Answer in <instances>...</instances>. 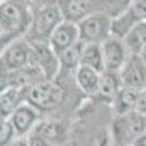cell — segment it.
I'll return each instance as SVG.
<instances>
[{"instance_id":"obj_1","label":"cell","mask_w":146,"mask_h":146,"mask_svg":"<svg viewBox=\"0 0 146 146\" xmlns=\"http://www.w3.org/2000/svg\"><path fill=\"white\" fill-rule=\"evenodd\" d=\"M31 18L32 13L19 0L0 3V56L12 42L25 36Z\"/></svg>"},{"instance_id":"obj_2","label":"cell","mask_w":146,"mask_h":146,"mask_svg":"<svg viewBox=\"0 0 146 146\" xmlns=\"http://www.w3.org/2000/svg\"><path fill=\"white\" fill-rule=\"evenodd\" d=\"M62 21H63V13L58 3L48 5L32 13L29 28L23 38L28 42H44V41L48 42L50 35Z\"/></svg>"},{"instance_id":"obj_3","label":"cell","mask_w":146,"mask_h":146,"mask_svg":"<svg viewBox=\"0 0 146 146\" xmlns=\"http://www.w3.org/2000/svg\"><path fill=\"white\" fill-rule=\"evenodd\" d=\"M64 92L60 88L56 80L42 79L36 82L27 89L25 92V102L36 108L38 111H47V110L56 108L63 101Z\"/></svg>"},{"instance_id":"obj_4","label":"cell","mask_w":146,"mask_h":146,"mask_svg":"<svg viewBox=\"0 0 146 146\" xmlns=\"http://www.w3.org/2000/svg\"><path fill=\"white\" fill-rule=\"evenodd\" d=\"M146 131V117L130 111L126 114L115 115L113 123V133L117 146H130L137 136Z\"/></svg>"},{"instance_id":"obj_5","label":"cell","mask_w":146,"mask_h":146,"mask_svg":"<svg viewBox=\"0 0 146 146\" xmlns=\"http://www.w3.org/2000/svg\"><path fill=\"white\" fill-rule=\"evenodd\" d=\"M111 23L113 18L107 13H92L86 18L79 21L78 31H79V41L85 44H101L108 36H111Z\"/></svg>"},{"instance_id":"obj_6","label":"cell","mask_w":146,"mask_h":146,"mask_svg":"<svg viewBox=\"0 0 146 146\" xmlns=\"http://www.w3.org/2000/svg\"><path fill=\"white\" fill-rule=\"evenodd\" d=\"M0 64L7 73L34 66L29 42L25 38H21L15 42H12L0 56Z\"/></svg>"},{"instance_id":"obj_7","label":"cell","mask_w":146,"mask_h":146,"mask_svg":"<svg viewBox=\"0 0 146 146\" xmlns=\"http://www.w3.org/2000/svg\"><path fill=\"white\" fill-rule=\"evenodd\" d=\"M136 22H146V0H130L127 7L113 18L111 34L124 38Z\"/></svg>"},{"instance_id":"obj_8","label":"cell","mask_w":146,"mask_h":146,"mask_svg":"<svg viewBox=\"0 0 146 146\" xmlns=\"http://www.w3.org/2000/svg\"><path fill=\"white\" fill-rule=\"evenodd\" d=\"M32 51V64L38 69L47 80H56L60 73L58 56L51 50L50 44L44 42H29Z\"/></svg>"},{"instance_id":"obj_9","label":"cell","mask_w":146,"mask_h":146,"mask_svg":"<svg viewBox=\"0 0 146 146\" xmlns=\"http://www.w3.org/2000/svg\"><path fill=\"white\" fill-rule=\"evenodd\" d=\"M101 51L104 58V70L118 73L130 57V51L123 38L111 35L101 42Z\"/></svg>"},{"instance_id":"obj_10","label":"cell","mask_w":146,"mask_h":146,"mask_svg":"<svg viewBox=\"0 0 146 146\" xmlns=\"http://www.w3.org/2000/svg\"><path fill=\"white\" fill-rule=\"evenodd\" d=\"M118 78L123 88L133 91L146 89V66L137 54H130L126 64L120 69Z\"/></svg>"},{"instance_id":"obj_11","label":"cell","mask_w":146,"mask_h":146,"mask_svg":"<svg viewBox=\"0 0 146 146\" xmlns=\"http://www.w3.org/2000/svg\"><path fill=\"white\" fill-rule=\"evenodd\" d=\"M40 118H41V113L38 110L29 105L28 102H23L10 114L9 121L15 129L16 137H22V136H28L36 127Z\"/></svg>"},{"instance_id":"obj_12","label":"cell","mask_w":146,"mask_h":146,"mask_svg":"<svg viewBox=\"0 0 146 146\" xmlns=\"http://www.w3.org/2000/svg\"><path fill=\"white\" fill-rule=\"evenodd\" d=\"M78 41H79L78 25L75 22L64 21V19L58 23V27L53 31V34L48 38V44H50L51 50L57 56L63 53L64 50H67L69 47L75 45Z\"/></svg>"},{"instance_id":"obj_13","label":"cell","mask_w":146,"mask_h":146,"mask_svg":"<svg viewBox=\"0 0 146 146\" xmlns=\"http://www.w3.org/2000/svg\"><path fill=\"white\" fill-rule=\"evenodd\" d=\"M100 75L96 70L86 67V66H79L75 70V82L80 92H83L88 96H96L100 88Z\"/></svg>"},{"instance_id":"obj_14","label":"cell","mask_w":146,"mask_h":146,"mask_svg":"<svg viewBox=\"0 0 146 146\" xmlns=\"http://www.w3.org/2000/svg\"><path fill=\"white\" fill-rule=\"evenodd\" d=\"M27 89L18 86H9L0 94V117L9 118L15 110L25 102Z\"/></svg>"},{"instance_id":"obj_15","label":"cell","mask_w":146,"mask_h":146,"mask_svg":"<svg viewBox=\"0 0 146 146\" xmlns=\"http://www.w3.org/2000/svg\"><path fill=\"white\" fill-rule=\"evenodd\" d=\"M123 88L118 78V73L115 72H107L104 70L100 75V88H98V95L101 100L113 104L118 91Z\"/></svg>"},{"instance_id":"obj_16","label":"cell","mask_w":146,"mask_h":146,"mask_svg":"<svg viewBox=\"0 0 146 146\" xmlns=\"http://www.w3.org/2000/svg\"><path fill=\"white\" fill-rule=\"evenodd\" d=\"M80 66H86L98 73L104 72V58H102V51H101V44H85L82 48V56H80Z\"/></svg>"},{"instance_id":"obj_17","label":"cell","mask_w":146,"mask_h":146,"mask_svg":"<svg viewBox=\"0 0 146 146\" xmlns=\"http://www.w3.org/2000/svg\"><path fill=\"white\" fill-rule=\"evenodd\" d=\"M123 40L130 54H139L146 45V22H136L124 35Z\"/></svg>"},{"instance_id":"obj_18","label":"cell","mask_w":146,"mask_h":146,"mask_svg":"<svg viewBox=\"0 0 146 146\" xmlns=\"http://www.w3.org/2000/svg\"><path fill=\"white\" fill-rule=\"evenodd\" d=\"M82 48L83 42L78 41L75 45L69 47L67 50L58 54V63L60 70H67V72H75L80 66V56H82Z\"/></svg>"},{"instance_id":"obj_19","label":"cell","mask_w":146,"mask_h":146,"mask_svg":"<svg viewBox=\"0 0 146 146\" xmlns=\"http://www.w3.org/2000/svg\"><path fill=\"white\" fill-rule=\"evenodd\" d=\"M137 94H139L137 91H133V89H129V88H121L118 91L115 100L113 101V105H114L117 115L135 111V104H136Z\"/></svg>"},{"instance_id":"obj_20","label":"cell","mask_w":146,"mask_h":146,"mask_svg":"<svg viewBox=\"0 0 146 146\" xmlns=\"http://www.w3.org/2000/svg\"><path fill=\"white\" fill-rule=\"evenodd\" d=\"M16 139V133L9 118L0 117V146H10V143Z\"/></svg>"},{"instance_id":"obj_21","label":"cell","mask_w":146,"mask_h":146,"mask_svg":"<svg viewBox=\"0 0 146 146\" xmlns=\"http://www.w3.org/2000/svg\"><path fill=\"white\" fill-rule=\"evenodd\" d=\"M19 2L25 6L31 13H35L36 10H40L48 5H53L57 3V0H19Z\"/></svg>"},{"instance_id":"obj_22","label":"cell","mask_w":146,"mask_h":146,"mask_svg":"<svg viewBox=\"0 0 146 146\" xmlns=\"http://www.w3.org/2000/svg\"><path fill=\"white\" fill-rule=\"evenodd\" d=\"M135 111L146 117V89L139 91L137 98H136V104H135Z\"/></svg>"},{"instance_id":"obj_23","label":"cell","mask_w":146,"mask_h":146,"mask_svg":"<svg viewBox=\"0 0 146 146\" xmlns=\"http://www.w3.org/2000/svg\"><path fill=\"white\" fill-rule=\"evenodd\" d=\"M6 88H9V76H7V72L2 67V64H0V94H2Z\"/></svg>"},{"instance_id":"obj_24","label":"cell","mask_w":146,"mask_h":146,"mask_svg":"<svg viewBox=\"0 0 146 146\" xmlns=\"http://www.w3.org/2000/svg\"><path fill=\"white\" fill-rule=\"evenodd\" d=\"M130 146H146V131L142 133L140 136H137L135 140L131 142Z\"/></svg>"},{"instance_id":"obj_25","label":"cell","mask_w":146,"mask_h":146,"mask_svg":"<svg viewBox=\"0 0 146 146\" xmlns=\"http://www.w3.org/2000/svg\"><path fill=\"white\" fill-rule=\"evenodd\" d=\"M10 146H29V143H28V137H27V136L16 137L13 142L10 143Z\"/></svg>"},{"instance_id":"obj_26","label":"cell","mask_w":146,"mask_h":146,"mask_svg":"<svg viewBox=\"0 0 146 146\" xmlns=\"http://www.w3.org/2000/svg\"><path fill=\"white\" fill-rule=\"evenodd\" d=\"M137 56H139V57L142 58V62H143V63H145V66H146V45H145V47L142 48V51H140V53H139Z\"/></svg>"},{"instance_id":"obj_27","label":"cell","mask_w":146,"mask_h":146,"mask_svg":"<svg viewBox=\"0 0 146 146\" xmlns=\"http://www.w3.org/2000/svg\"><path fill=\"white\" fill-rule=\"evenodd\" d=\"M3 2H6V0H0V3H3Z\"/></svg>"}]
</instances>
